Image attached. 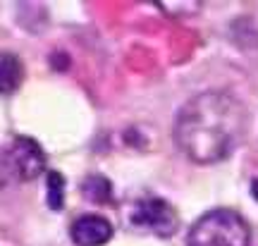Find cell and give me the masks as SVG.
Listing matches in <instances>:
<instances>
[{
    "mask_svg": "<svg viewBox=\"0 0 258 246\" xmlns=\"http://www.w3.org/2000/svg\"><path fill=\"white\" fill-rule=\"evenodd\" d=\"M249 115L230 91H203L179 108L175 141L196 165L220 163L234 153L246 134Z\"/></svg>",
    "mask_w": 258,
    "mask_h": 246,
    "instance_id": "obj_1",
    "label": "cell"
},
{
    "mask_svg": "<svg viewBox=\"0 0 258 246\" xmlns=\"http://www.w3.org/2000/svg\"><path fill=\"white\" fill-rule=\"evenodd\" d=\"M251 227L232 208H215L196 220L186 234V246H249Z\"/></svg>",
    "mask_w": 258,
    "mask_h": 246,
    "instance_id": "obj_2",
    "label": "cell"
},
{
    "mask_svg": "<svg viewBox=\"0 0 258 246\" xmlns=\"http://www.w3.org/2000/svg\"><path fill=\"white\" fill-rule=\"evenodd\" d=\"M5 172L10 182H31L46 172V153L38 141L29 137H15L10 148L3 151Z\"/></svg>",
    "mask_w": 258,
    "mask_h": 246,
    "instance_id": "obj_3",
    "label": "cell"
},
{
    "mask_svg": "<svg viewBox=\"0 0 258 246\" xmlns=\"http://www.w3.org/2000/svg\"><path fill=\"white\" fill-rule=\"evenodd\" d=\"M132 225L137 229L151 232L156 237H172L179 229V215L177 210L163 199H146L139 201L137 206L132 208Z\"/></svg>",
    "mask_w": 258,
    "mask_h": 246,
    "instance_id": "obj_4",
    "label": "cell"
},
{
    "mask_svg": "<svg viewBox=\"0 0 258 246\" xmlns=\"http://www.w3.org/2000/svg\"><path fill=\"white\" fill-rule=\"evenodd\" d=\"M70 237L77 246H103L112 239V225L108 218L89 213L72 222Z\"/></svg>",
    "mask_w": 258,
    "mask_h": 246,
    "instance_id": "obj_5",
    "label": "cell"
},
{
    "mask_svg": "<svg viewBox=\"0 0 258 246\" xmlns=\"http://www.w3.org/2000/svg\"><path fill=\"white\" fill-rule=\"evenodd\" d=\"M24 82V65L15 53H0V93H15Z\"/></svg>",
    "mask_w": 258,
    "mask_h": 246,
    "instance_id": "obj_6",
    "label": "cell"
},
{
    "mask_svg": "<svg viewBox=\"0 0 258 246\" xmlns=\"http://www.w3.org/2000/svg\"><path fill=\"white\" fill-rule=\"evenodd\" d=\"M82 194L93 203H110L112 201V184L103 174H91L82 182Z\"/></svg>",
    "mask_w": 258,
    "mask_h": 246,
    "instance_id": "obj_7",
    "label": "cell"
},
{
    "mask_svg": "<svg viewBox=\"0 0 258 246\" xmlns=\"http://www.w3.org/2000/svg\"><path fill=\"white\" fill-rule=\"evenodd\" d=\"M46 199L53 210H60L64 203V177L55 170L46 174Z\"/></svg>",
    "mask_w": 258,
    "mask_h": 246,
    "instance_id": "obj_8",
    "label": "cell"
},
{
    "mask_svg": "<svg viewBox=\"0 0 258 246\" xmlns=\"http://www.w3.org/2000/svg\"><path fill=\"white\" fill-rule=\"evenodd\" d=\"M251 194H253V199H258V179H253L251 184Z\"/></svg>",
    "mask_w": 258,
    "mask_h": 246,
    "instance_id": "obj_9",
    "label": "cell"
}]
</instances>
